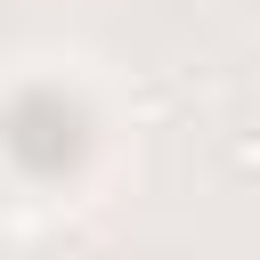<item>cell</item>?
I'll return each instance as SVG.
<instances>
[{
    "label": "cell",
    "mask_w": 260,
    "mask_h": 260,
    "mask_svg": "<svg viewBox=\"0 0 260 260\" xmlns=\"http://www.w3.org/2000/svg\"><path fill=\"white\" fill-rule=\"evenodd\" d=\"M8 154H16L24 171H65V162L81 154V114H73L65 98H49V89L16 98V106H8Z\"/></svg>",
    "instance_id": "1"
}]
</instances>
